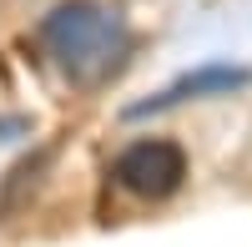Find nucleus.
Wrapping results in <instances>:
<instances>
[{
	"label": "nucleus",
	"instance_id": "f257e3e1",
	"mask_svg": "<svg viewBox=\"0 0 252 247\" xmlns=\"http://www.w3.org/2000/svg\"><path fill=\"white\" fill-rule=\"evenodd\" d=\"M40 40L71 86H101L131 56V31L101 0H66L40 20Z\"/></svg>",
	"mask_w": 252,
	"mask_h": 247
},
{
	"label": "nucleus",
	"instance_id": "f03ea898",
	"mask_svg": "<svg viewBox=\"0 0 252 247\" xmlns=\"http://www.w3.org/2000/svg\"><path fill=\"white\" fill-rule=\"evenodd\" d=\"M116 187H126L141 202H161L172 197L182 182H187V156L177 141H161V136H146V141H131L121 156H116Z\"/></svg>",
	"mask_w": 252,
	"mask_h": 247
},
{
	"label": "nucleus",
	"instance_id": "7ed1b4c3",
	"mask_svg": "<svg viewBox=\"0 0 252 247\" xmlns=\"http://www.w3.org/2000/svg\"><path fill=\"white\" fill-rule=\"evenodd\" d=\"M247 86H252V71H242V66H197V71L177 76L172 86H161L152 101H136V106H126V116L141 121V116H152V111H172V106H182V101L232 96V91H247Z\"/></svg>",
	"mask_w": 252,
	"mask_h": 247
}]
</instances>
